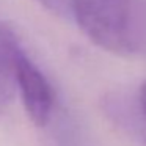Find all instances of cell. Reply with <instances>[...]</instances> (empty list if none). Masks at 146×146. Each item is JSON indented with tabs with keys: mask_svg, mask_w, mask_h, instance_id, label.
I'll return each mask as SVG.
<instances>
[{
	"mask_svg": "<svg viewBox=\"0 0 146 146\" xmlns=\"http://www.w3.org/2000/svg\"><path fill=\"white\" fill-rule=\"evenodd\" d=\"M72 16L86 38L121 57H146V0H72Z\"/></svg>",
	"mask_w": 146,
	"mask_h": 146,
	"instance_id": "6da1fadb",
	"label": "cell"
},
{
	"mask_svg": "<svg viewBox=\"0 0 146 146\" xmlns=\"http://www.w3.org/2000/svg\"><path fill=\"white\" fill-rule=\"evenodd\" d=\"M0 46L11 58L16 85L27 115L35 126L44 127L50 119L55 101L52 85L42 71L24 52L16 33L3 22H0Z\"/></svg>",
	"mask_w": 146,
	"mask_h": 146,
	"instance_id": "7a4b0ae2",
	"label": "cell"
},
{
	"mask_svg": "<svg viewBox=\"0 0 146 146\" xmlns=\"http://www.w3.org/2000/svg\"><path fill=\"white\" fill-rule=\"evenodd\" d=\"M38 2H41L44 7H47L52 11H57V13L63 11L66 7V0H38Z\"/></svg>",
	"mask_w": 146,
	"mask_h": 146,
	"instance_id": "3957f363",
	"label": "cell"
},
{
	"mask_svg": "<svg viewBox=\"0 0 146 146\" xmlns=\"http://www.w3.org/2000/svg\"><path fill=\"white\" fill-rule=\"evenodd\" d=\"M138 102H140V108H141V111H143V116L146 118V82L140 86Z\"/></svg>",
	"mask_w": 146,
	"mask_h": 146,
	"instance_id": "277c9868",
	"label": "cell"
},
{
	"mask_svg": "<svg viewBox=\"0 0 146 146\" xmlns=\"http://www.w3.org/2000/svg\"><path fill=\"white\" fill-rule=\"evenodd\" d=\"M3 107H5V105H2V104H0V111L3 110Z\"/></svg>",
	"mask_w": 146,
	"mask_h": 146,
	"instance_id": "5b68a950",
	"label": "cell"
}]
</instances>
